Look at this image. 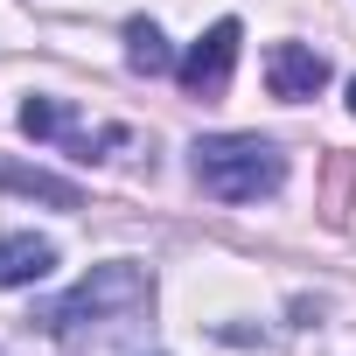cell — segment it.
Here are the masks:
<instances>
[{
  "label": "cell",
  "mask_w": 356,
  "mask_h": 356,
  "mask_svg": "<svg viewBox=\"0 0 356 356\" xmlns=\"http://www.w3.org/2000/svg\"><path fill=\"white\" fill-rule=\"evenodd\" d=\"M189 168L217 203H259V196H280V182H286V154L259 133H210V140H196Z\"/></svg>",
  "instance_id": "cell-1"
},
{
  "label": "cell",
  "mask_w": 356,
  "mask_h": 356,
  "mask_svg": "<svg viewBox=\"0 0 356 356\" xmlns=\"http://www.w3.org/2000/svg\"><path fill=\"white\" fill-rule=\"evenodd\" d=\"M147 293H154V280H147L133 259H112V266H91V280H77L63 300H49V307H42V328H49V335H70V328H84V321H112V314L147 307Z\"/></svg>",
  "instance_id": "cell-2"
},
{
  "label": "cell",
  "mask_w": 356,
  "mask_h": 356,
  "mask_svg": "<svg viewBox=\"0 0 356 356\" xmlns=\"http://www.w3.org/2000/svg\"><path fill=\"white\" fill-rule=\"evenodd\" d=\"M238 42H245L238 22H210V29L182 49V63H175L182 91H189V98H224V91H231V70H238Z\"/></svg>",
  "instance_id": "cell-3"
},
{
  "label": "cell",
  "mask_w": 356,
  "mask_h": 356,
  "mask_svg": "<svg viewBox=\"0 0 356 356\" xmlns=\"http://www.w3.org/2000/svg\"><path fill=\"white\" fill-rule=\"evenodd\" d=\"M266 84H273V98H286V105L321 98V91H328V56L307 49V42H273V49H266Z\"/></svg>",
  "instance_id": "cell-4"
},
{
  "label": "cell",
  "mask_w": 356,
  "mask_h": 356,
  "mask_svg": "<svg viewBox=\"0 0 356 356\" xmlns=\"http://www.w3.org/2000/svg\"><path fill=\"white\" fill-rule=\"evenodd\" d=\"M22 133H29V140H63V147H77V161H98V147H126V133H119V126L84 133L56 98H29V105H22Z\"/></svg>",
  "instance_id": "cell-5"
},
{
  "label": "cell",
  "mask_w": 356,
  "mask_h": 356,
  "mask_svg": "<svg viewBox=\"0 0 356 356\" xmlns=\"http://www.w3.org/2000/svg\"><path fill=\"white\" fill-rule=\"evenodd\" d=\"M49 266H56L49 238H35V231L0 238V286H35V280H49Z\"/></svg>",
  "instance_id": "cell-6"
},
{
  "label": "cell",
  "mask_w": 356,
  "mask_h": 356,
  "mask_svg": "<svg viewBox=\"0 0 356 356\" xmlns=\"http://www.w3.org/2000/svg\"><path fill=\"white\" fill-rule=\"evenodd\" d=\"M126 63H133L140 77H168V70H175V49H168V35H161L154 22H126Z\"/></svg>",
  "instance_id": "cell-7"
},
{
  "label": "cell",
  "mask_w": 356,
  "mask_h": 356,
  "mask_svg": "<svg viewBox=\"0 0 356 356\" xmlns=\"http://www.w3.org/2000/svg\"><path fill=\"white\" fill-rule=\"evenodd\" d=\"M0 189H22V196H49V203L77 210V189H70V182H56V175H29V168H8V175H0Z\"/></svg>",
  "instance_id": "cell-8"
},
{
  "label": "cell",
  "mask_w": 356,
  "mask_h": 356,
  "mask_svg": "<svg viewBox=\"0 0 356 356\" xmlns=\"http://www.w3.org/2000/svg\"><path fill=\"white\" fill-rule=\"evenodd\" d=\"M349 112H356V84H349Z\"/></svg>",
  "instance_id": "cell-9"
}]
</instances>
